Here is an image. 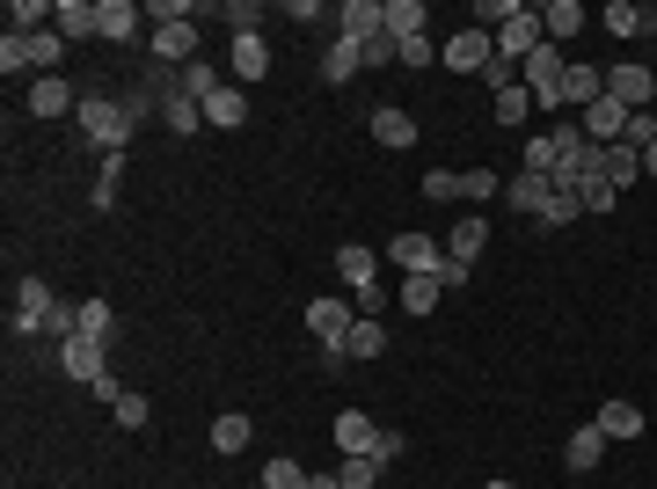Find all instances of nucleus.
<instances>
[{"label": "nucleus", "mask_w": 657, "mask_h": 489, "mask_svg": "<svg viewBox=\"0 0 657 489\" xmlns=\"http://www.w3.org/2000/svg\"><path fill=\"white\" fill-rule=\"evenodd\" d=\"M73 124H81V139H88V147H102V154H124V147H132V132H139V124H132V110H124L118 96H81Z\"/></svg>", "instance_id": "f257e3e1"}, {"label": "nucleus", "mask_w": 657, "mask_h": 489, "mask_svg": "<svg viewBox=\"0 0 657 489\" xmlns=\"http://www.w3.org/2000/svg\"><path fill=\"white\" fill-rule=\"evenodd\" d=\"M358 329V307L351 299H307V337L321 343V366H343V337Z\"/></svg>", "instance_id": "f03ea898"}, {"label": "nucleus", "mask_w": 657, "mask_h": 489, "mask_svg": "<svg viewBox=\"0 0 657 489\" xmlns=\"http://www.w3.org/2000/svg\"><path fill=\"white\" fill-rule=\"evenodd\" d=\"M438 59H446V66H453V74H483L489 59H497V37H489V29H453V37H446V45H438Z\"/></svg>", "instance_id": "7ed1b4c3"}, {"label": "nucleus", "mask_w": 657, "mask_h": 489, "mask_svg": "<svg viewBox=\"0 0 657 489\" xmlns=\"http://www.w3.org/2000/svg\"><path fill=\"white\" fill-rule=\"evenodd\" d=\"M388 264H402V278H438L446 248H438L431 234H394V242H388Z\"/></svg>", "instance_id": "20e7f679"}, {"label": "nucleus", "mask_w": 657, "mask_h": 489, "mask_svg": "<svg viewBox=\"0 0 657 489\" xmlns=\"http://www.w3.org/2000/svg\"><path fill=\"white\" fill-rule=\"evenodd\" d=\"M51 29H59V37H73V45L102 37V0H51Z\"/></svg>", "instance_id": "39448f33"}, {"label": "nucleus", "mask_w": 657, "mask_h": 489, "mask_svg": "<svg viewBox=\"0 0 657 489\" xmlns=\"http://www.w3.org/2000/svg\"><path fill=\"white\" fill-rule=\"evenodd\" d=\"M607 96L621 102V110H650V102H657V74L629 59V66H613V74H607Z\"/></svg>", "instance_id": "423d86ee"}, {"label": "nucleus", "mask_w": 657, "mask_h": 489, "mask_svg": "<svg viewBox=\"0 0 657 489\" xmlns=\"http://www.w3.org/2000/svg\"><path fill=\"white\" fill-rule=\"evenodd\" d=\"M540 45H548V29H540V15H534V8H526L519 23H504V29H497V59H511V66H526V59H534Z\"/></svg>", "instance_id": "0eeeda50"}, {"label": "nucleus", "mask_w": 657, "mask_h": 489, "mask_svg": "<svg viewBox=\"0 0 657 489\" xmlns=\"http://www.w3.org/2000/svg\"><path fill=\"white\" fill-rule=\"evenodd\" d=\"M51 307H59V299H51L45 278H23V285H15V337H37L51 321Z\"/></svg>", "instance_id": "6e6552de"}, {"label": "nucleus", "mask_w": 657, "mask_h": 489, "mask_svg": "<svg viewBox=\"0 0 657 489\" xmlns=\"http://www.w3.org/2000/svg\"><path fill=\"white\" fill-rule=\"evenodd\" d=\"M380 29H388V0H343L337 8V37H351V45L380 37Z\"/></svg>", "instance_id": "1a4fd4ad"}, {"label": "nucleus", "mask_w": 657, "mask_h": 489, "mask_svg": "<svg viewBox=\"0 0 657 489\" xmlns=\"http://www.w3.org/2000/svg\"><path fill=\"white\" fill-rule=\"evenodd\" d=\"M59 366H66L73 380H81V388H96L102 372H110V366H102V343H96V337H81V329H73L66 343H59Z\"/></svg>", "instance_id": "9d476101"}, {"label": "nucleus", "mask_w": 657, "mask_h": 489, "mask_svg": "<svg viewBox=\"0 0 657 489\" xmlns=\"http://www.w3.org/2000/svg\"><path fill=\"white\" fill-rule=\"evenodd\" d=\"M337 278L351 285V293H373V285H380V256H373V248H358V242H343L337 248Z\"/></svg>", "instance_id": "9b49d317"}, {"label": "nucleus", "mask_w": 657, "mask_h": 489, "mask_svg": "<svg viewBox=\"0 0 657 489\" xmlns=\"http://www.w3.org/2000/svg\"><path fill=\"white\" fill-rule=\"evenodd\" d=\"M373 139H380L388 154H410L416 147V118L410 110H394V102H380V110H373Z\"/></svg>", "instance_id": "f8f14e48"}, {"label": "nucleus", "mask_w": 657, "mask_h": 489, "mask_svg": "<svg viewBox=\"0 0 657 489\" xmlns=\"http://www.w3.org/2000/svg\"><path fill=\"white\" fill-rule=\"evenodd\" d=\"M621 132H629V110H621L613 96H599L592 110H584V139H592V147H613Z\"/></svg>", "instance_id": "ddd939ff"}, {"label": "nucleus", "mask_w": 657, "mask_h": 489, "mask_svg": "<svg viewBox=\"0 0 657 489\" xmlns=\"http://www.w3.org/2000/svg\"><path fill=\"white\" fill-rule=\"evenodd\" d=\"M358 74H365V51L351 45V37H329V45H321V81L343 88V81H358Z\"/></svg>", "instance_id": "4468645a"}, {"label": "nucleus", "mask_w": 657, "mask_h": 489, "mask_svg": "<svg viewBox=\"0 0 657 489\" xmlns=\"http://www.w3.org/2000/svg\"><path fill=\"white\" fill-rule=\"evenodd\" d=\"M599 453H607V431H599V424H584V431H570V445H562V467H570V475H592Z\"/></svg>", "instance_id": "2eb2a0df"}, {"label": "nucleus", "mask_w": 657, "mask_h": 489, "mask_svg": "<svg viewBox=\"0 0 657 489\" xmlns=\"http://www.w3.org/2000/svg\"><path fill=\"white\" fill-rule=\"evenodd\" d=\"M66 110H81V102H73V88L59 74L29 81V118H66Z\"/></svg>", "instance_id": "dca6fc26"}, {"label": "nucleus", "mask_w": 657, "mask_h": 489, "mask_svg": "<svg viewBox=\"0 0 657 489\" xmlns=\"http://www.w3.org/2000/svg\"><path fill=\"white\" fill-rule=\"evenodd\" d=\"M599 96H607V74L599 66H570L562 74V110H592Z\"/></svg>", "instance_id": "f3484780"}, {"label": "nucleus", "mask_w": 657, "mask_h": 489, "mask_svg": "<svg viewBox=\"0 0 657 489\" xmlns=\"http://www.w3.org/2000/svg\"><path fill=\"white\" fill-rule=\"evenodd\" d=\"M242 118H248V96L234 88V81H219L212 96H205V124H219V132H234Z\"/></svg>", "instance_id": "a211bd4d"}, {"label": "nucleus", "mask_w": 657, "mask_h": 489, "mask_svg": "<svg viewBox=\"0 0 657 489\" xmlns=\"http://www.w3.org/2000/svg\"><path fill=\"white\" fill-rule=\"evenodd\" d=\"M139 23H146L139 0H102V37H110V45H132V37H139Z\"/></svg>", "instance_id": "6ab92c4d"}, {"label": "nucleus", "mask_w": 657, "mask_h": 489, "mask_svg": "<svg viewBox=\"0 0 657 489\" xmlns=\"http://www.w3.org/2000/svg\"><path fill=\"white\" fill-rule=\"evenodd\" d=\"M599 175H607L613 191H629L635 175H643V154H635L629 139H613V147H599Z\"/></svg>", "instance_id": "aec40b11"}, {"label": "nucleus", "mask_w": 657, "mask_h": 489, "mask_svg": "<svg viewBox=\"0 0 657 489\" xmlns=\"http://www.w3.org/2000/svg\"><path fill=\"white\" fill-rule=\"evenodd\" d=\"M380 351H388V329L373 315H358V329L343 337V366H365V358H380Z\"/></svg>", "instance_id": "412c9836"}, {"label": "nucleus", "mask_w": 657, "mask_h": 489, "mask_svg": "<svg viewBox=\"0 0 657 489\" xmlns=\"http://www.w3.org/2000/svg\"><path fill=\"white\" fill-rule=\"evenodd\" d=\"M59 45H66V37H59V29H37V37H23V74H59Z\"/></svg>", "instance_id": "4be33fe9"}, {"label": "nucleus", "mask_w": 657, "mask_h": 489, "mask_svg": "<svg viewBox=\"0 0 657 489\" xmlns=\"http://www.w3.org/2000/svg\"><path fill=\"white\" fill-rule=\"evenodd\" d=\"M599 23H607L613 37H650V29H657V8H635V0H613V8L599 15Z\"/></svg>", "instance_id": "5701e85b"}, {"label": "nucleus", "mask_w": 657, "mask_h": 489, "mask_svg": "<svg viewBox=\"0 0 657 489\" xmlns=\"http://www.w3.org/2000/svg\"><path fill=\"white\" fill-rule=\"evenodd\" d=\"M264 74H270V45L256 29H242L234 37V81H264Z\"/></svg>", "instance_id": "b1692460"}, {"label": "nucleus", "mask_w": 657, "mask_h": 489, "mask_svg": "<svg viewBox=\"0 0 657 489\" xmlns=\"http://www.w3.org/2000/svg\"><path fill=\"white\" fill-rule=\"evenodd\" d=\"M540 29H548V45H570L584 29V8L577 0H548V8H540Z\"/></svg>", "instance_id": "393cba45"}, {"label": "nucleus", "mask_w": 657, "mask_h": 489, "mask_svg": "<svg viewBox=\"0 0 657 489\" xmlns=\"http://www.w3.org/2000/svg\"><path fill=\"white\" fill-rule=\"evenodd\" d=\"M424 23H431V15H424V0H388V37H394V45H416Z\"/></svg>", "instance_id": "a878e982"}, {"label": "nucleus", "mask_w": 657, "mask_h": 489, "mask_svg": "<svg viewBox=\"0 0 657 489\" xmlns=\"http://www.w3.org/2000/svg\"><path fill=\"white\" fill-rule=\"evenodd\" d=\"M373 439H380V424H365V409H343V416H337V445H343V461H351V453H373Z\"/></svg>", "instance_id": "bb28decb"}, {"label": "nucleus", "mask_w": 657, "mask_h": 489, "mask_svg": "<svg viewBox=\"0 0 657 489\" xmlns=\"http://www.w3.org/2000/svg\"><path fill=\"white\" fill-rule=\"evenodd\" d=\"M599 431H607V445L643 439V409H635V402H607V409H599Z\"/></svg>", "instance_id": "cd10ccee"}, {"label": "nucleus", "mask_w": 657, "mask_h": 489, "mask_svg": "<svg viewBox=\"0 0 657 489\" xmlns=\"http://www.w3.org/2000/svg\"><path fill=\"white\" fill-rule=\"evenodd\" d=\"M191 51H197V23H169V29H154V59H161V66L191 59Z\"/></svg>", "instance_id": "c85d7f7f"}, {"label": "nucleus", "mask_w": 657, "mask_h": 489, "mask_svg": "<svg viewBox=\"0 0 657 489\" xmlns=\"http://www.w3.org/2000/svg\"><path fill=\"white\" fill-rule=\"evenodd\" d=\"M504 205L540 220V205H548V175H511V183H504Z\"/></svg>", "instance_id": "c756f323"}, {"label": "nucleus", "mask_w": 657, "mask_h": 489, "mask_svg": "<svg viewBox=\"0 0 657 489\" xmlns=\"http://www.w3.org/2000/svg\"><path fill=\"white\" fill-rule=\"evenodd\" d=\"M248 439H256V431H248V416H242V409L212 416V453H242Z\"/></svg>", "instance_id": "7c9ffc66"}, {"label": "nucleus", "mask_w": 657, "mask_h": 489, "mask_svg": "<svg viewBox=\"0 0 657 489\" xmlns=\"http://www.w3.org/2000/svg\"><path fill=\"white\" fill-rule=\"evenodd\" d=\"M483 248H489V227L483 220H461L453 234H446V256H461V264H475Z\"/></svg>", "instance_id": "2f4dec72"}, {"label": "nucleus", "mask_w": 657, "mask_h": 489, "mask_svg": "<svg viewBox=\"0 0 657 489\" xmlns=\"http://www.w3.org/2000/svg\"><path fill=\"white\" fill-rule=\"evenodd\" d=\"M438 299H446V285H438V278H402V315H431Z\"/></svg>", "instance_id": "473e14b6"}, {"label": "nucleus", "mask_w": 657, "mask_h": 489, "mask_svg": "<svg viewBox=\"0 0 657 489\" xmlns=\"http://www.w3.org/2000/svg\"><path fill=\"white\" fill-rule=\"evenodd\" d=\"M562 161V132H540V139H526V175H556Z\"/></svg>", "instance_id": "72a5a7b5"}, {"label": "nucleus", "mask_w": 657, "mask_h": 489, "mask_svg": "<svg viewBox=\"0 0 657 489\" xmlns=\"http://www.w3.org/2000/svg\"><path fill=\"white\" fill-rule=\"evenodd\" d=\"M118 183H124V154H102V175H96V197H88V205L110 212V205H118Z\"/></svg>", "instance_id": "f704fd0d"}, {"label": "nucleus", "mask_w": 657, "mask_h": 489, "mask_svg": "<svg viewBox=\"0 0 657 489\" xmlns=\"http://www.w3.org/2000/svg\"><path fill=\"white\" fill-rule=\"evenodd\" d=\"M161 118H169V132H175V139H191L197 124H205V110H197V102L183 96V88H175V96H169V110H161Z\"/></svg>", "instance_id": "c9c22d12"}, {"label": "nucleus", "mask_w": 657, "mask_h": 489, "mask_svg": "<svg viewBox=\"0 0 657 489\" xmlns=\"http://www.w3.org/2000/svg\"><path fill=\"white\" fill-rule=\"evenodd\" d=\"M110 329H118V315H110V299H81V337L110 343Z\"/></svg>", "instance_id": "e433bc0d"}, {"label": "nucleus", "mask_w": 657, "mask_h": 489, "mask_svg": "<svg viewBox=\"0 0 657 489\" xmlns=\"http://www.w3.org/2000/svg\"><path fill=\"white\" fill-rule=\"evenodd\" d=\"M570 220H584V197H562L556 183H548V205H540V227H570Z\"/></svg>", "instance_id": "4c0bfd02"}, {"label": "nucleus", "mask_w": 657, "mask_h": 489, "mask_svg": "<svg viewBox=\"0 0 657 489\" xmlns=\"http://www.w3.org/2000/svg\"><path fill=\"white\" fill-rule=\"evenodd\" d=\"M175 88H183V96H191L197 110H205V96H212V88H219V74H212V66H197V59H191V66L175 74Z\"/></svg>", "instance_id": "58836bf2"}, {"label": "nucleus", "mask_w": 657, "mask_h": 489, "mask_svg": "<svg viewBox=\"0 0 657 489\" xmlns=\"http://www.w3.org/2000/svg\"><path fill=\"white\" fill-rule=\"evenodd\" d=\"M337 482L343 489H373V482H380V461H373V453H351V461L337 467Z\"/></svg>", "instance_id": "ea45409f"}, {"label": "nucleus", "mask_w": 657, "mask_h": 489, "mask_svg": "<svg viewBox=\"0 0 657 489\" xmlns=\"http://www.w3.org/2000/svg\"><path fill=\"white\" fill-rule=\"evenodd\" d=\"M526 110H534V96H526V88H504V96H497V124H504V132H519V124H526Z\"/></svg>", "instance_id": "a19ab883"}, {"label": "nucleus", "mask_w": 657, "mask_h": 489, "mask_svg": "<svg viewBox=\"0 0 657 489\" xmlns=\"http://www.w3.org/2000/svg\"><path fill=\"white\" fill-rule=\"evenodd\" d=\"M264 489H307V467H300V461H285V453H278V461L264 467Z\"/></svg>", "instance_id": "79ce46f5"}, {"label": "nucleus", "mask_w": 657, "mask_h": 489, "mask_svg": "<svg viewBox=\"0 0 657 489\" xmlns=\"http://www.w3.org/2000/svg\"><path fill=\"white\" fill-rule=\"evenodd\" d=\"M613 205H621V191H613L607 175H592V183H584V212H599V220H607Z\"/></svg>", "instance_id": "37998d69"}, {"label": "nucleus", "mask_w": 657, "mask_h": 489, "mask_svg": "<svg viewBox=\"0 0 657 489\" xmlns=\"http://www.w3.org/2000/svg\"><path fill=\"white\" fill-rule=\"evenodd\" d=\"M365 66H402V45H394V37H388V29H380V37H365Z\"/></svg>", "instance_id": "c03bdc74"}, {"label": "nucleus", "mask_w": 657, "mask_h": 489, "mask_svg": "<svg viewBox=\"0 0 657 489\" xmlns=\"http://www.w3.org/2000/svg\"><path fill=\"white\" fill-rule=\"evenodd\" d=\"M621 139H629V147L643 154V147L657 139V110H629V132H621Z\"/></svg>", "instance_id": "a18cd8bd"}, {"label": "nucleus", "mask_w": 657, "mask_h": 489, "mask_svg": "<svg viewBox=\"0 0 657 489\" xmlns=\"http://www.w3.org/2000/svg\"><path fill=\"white\" fill-rule=\"evenodd\" d=\"M467 278H475V264H461V256H446V264H438V285H446V293H461Z\"/></svg>", "instance_id": "49530a36"}, {"label": "nucleus", "mask_w": 657, "mask_h": 489, "mask_svg": "<svg viewBox=\"0 0 657 489\" xmlns=\"http://www.w3.org/2000/svg\"><path fill=\"white\" fill-rule=\"evenodd\" d=\"M461 197H504V191H497V175H489V169H467L461 175Z\"/></svg>", "instance_id": "de8ad7c7"}, {"label": "nucleus", "mask_w": 657, "mask_h": 489, "mask_svg": "<svg viewBox=\"0 0 657 489\" xmlns=\"http://www.w3.org/2000/svg\"><path fill=\"white\" fill-rule=\"evenodd\" d=\"M483 81L497 88V96H504V88H519V66H511V59H489V66H483Z\"/></svg>", "instance_id": "09e8293b"}, {"label": "nucleus", "mask_w": 657, "mask_h": 489, "mask_svg": "<svg viewBox=\"0 0 657 489\" xmlns=\"http://www.w3.org/2000/svg\"><path fill=\"white\" fill-rule=\"evenodd\" d=\"M146 15H154L161 29H169V23H191V8H183V0H146Z\"/></svg>", "instance_id": "8fccbe9b"}, {"label": "nucleus", "mask_w": 657, "mask_h": 489, "mask_svg": "<svg viewBox=\"0 0 657 489\" xmlns=\"http://www.w3.org/2000/svg\"><path fill=\"white\" fill-rule=\"evenodd\" d=\"M424 197H461V175H453V169H431V175H424Z\"/></svg>", "instance_id": "3c124183"}, {"label": "nucleus", "mask_w": 657, "mask_h": 489, "mask_svg": "<svg viewBox=\"0 0 657 489\" xmlns=\"http://www.w3.org/2000/svg\"><path fill=\"white\" fill-rule=\"evenodd\" d=\"M118 424L124 431H139L146 424V394H118Z\"/></svg>", "instance_id": "603ef678"}, {"label": "nucleus", "mask_w": 657, "mask_h": 489, "mask_svg": "<svg viewBox=\"0 0 657 489\" xmlns=\"http://www.w3.org/2000/svg\"><path fill=\"white\" fill-rule=\"evenodd\" d=\"M0 74H23V37H15V29L0 37Z\"/></svg>", "instance_id": "864d4df0"}, {"label": "nucleus", "mask_w": 657, "mask_h": 489, "mask_svg": "<svg viewBox=\"0 0 657 489\" xmlns=\"http://www.w3.org/2000/svg\"><path fill=\"white\" fill-rule=\"evenodd\" d=\"M373 461H380V467L402 461V431H380V439H373Z\"/></svg>", "instance_id": "5fc2aeb1"}, {"label": "nucleus", "mask_w": 657, "mask_h": 489, "mask_svg": "<svg viewBox=\"0 0 657 489\" xmlns=\"http://www.w3.org/2000/svg\"><path fill=\"white\" fill-rule=\"evenodd\" d=\"M431 59H438V45H431V37H416V45H402V66H431Z\"/></svg>", "instance_id": "6e6d98bb"}, {"label": "nucleus", "mask_w": 657, "mask_h": 489, "mask_svg": "<svg viewBox=\"0 0 657 489\" xmlns=\"http://www.w3.org/2000/svg\"><path fill=\"white\" fill-rule=\"evenodd\" d=\"M643 175H650V183H657V139H650V147H643Z\"/></svg>", "instance_id": "4d7b16f0"}, {"label": "nucleus", "mask_w": 657, "mask_h": 489, "mask_svg": "<svg viewBox=\"0 0 657 489\" xmlns=\"http://www.w3.org/2000/svg\"><path fill=\"white\" fill-rule=\"evenodd\" d=\"M307 489H343V482H337V475H307Z\"/></svg>", "instance_id": "13d9d810"}, {"label": "nucleus", "mask_w": 657, "mask_h": 489, "mask_svg": "<svg viewBox=\"0 0 657 489\" xmlns=\"http://www.w3.org/2000/svg\"><path fill=\"white\" fill-rule=\"evenodd\" d=\"M483 489H511V482H483Z\"/></svg>", "instance_id": "bf43d9fd"}]
</instances>
